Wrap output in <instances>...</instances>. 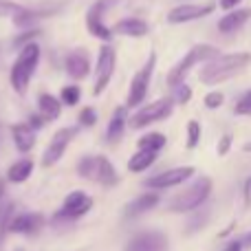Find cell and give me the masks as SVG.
<instances>
[{"mask_svg": "<svg viewBox=\"0 0 251 251\" xmlns=\"http://www.w3.org/2000/svg\"><path fill=\"white\" fill-rule=\"evenodd\" d=\"M251 62L249 53H227V55H216L207 60V64L201 69V82L203 84H221L231 79L236 73L245 69Z\"/></svg>", "mask_w": 251, "mask_h": 251, "instance_id": "1", "label": "cell"}, {"mask_svg": "<svg viewBox=\"0 0 251 251\" xmlns=\"http://www.w3.org/2000/svg\"><path fill=\"white\" fill-rule=\"evenodd\" d=\"M115 62H117L115 49L110 47V44H104V47L100 49L97 66H95V86H93L95 95H101V93L108 88L110 79H113V73H115Z\"/></svg>", "mask_w": 251, "mask_h": 251, "instance_id": "9", "label": "cell"}, {"mask_svg": "<svg viewBox=\"0 0 251 251\" xmlns=\"http://www.w3.org/2000/svg\"><path fill=\"white\" fill-rule=\"evenodd\" d=\"M18 251H22V249H18Z\"/></svg>", "mask_w": 251, "mask_h": 251, "instance_id": "43", "label": "cell"}, {"mask_svg": "<svg viewBox=\"0 0 251 251\" xmlns=\"http://www.w3.org/2000/svg\"><path fill=\"white\" fill-rule=\"evenodd\" d=\"M240 2H243V0H218L221 9H225V11H231V9H236Z\"/></svg>", "mask_w": 251, "mask_h": 251, "instance_id": "37", "label": "cell"}, {"mask_svg": "<svg viewBox=\"0 0 251 251\" xmlns=\"http://www.w3.org/2000/svg\"><path fill=\"white\" fill-rule=\"evenodd\" d=\"M156 203H159V194H152V192L150 194H143V196H139V199H134L132 203L126 207V216H130V218L141 216L143 212L156 207Z\"/></svg>", "mask_w": 251, "mask_h": 251, "instance_id": "22", "label": "cell"}, {"mask_svg": "<svg viewBox=\"0 0 251 251\" xmlns=\"http://www.w3.org/2000/svg\"><path fill=\"white\" fill-rule=\"evenodd\" d=\"M201 141V124L199 122H190L187 124V148H196Z\"/></svg>", "mask_w": 251, "mask_h": 251, "instance_id": "29", "label": "cell"}, {"mask_svg": "<svg viewBox=\"0 0 251 251\" xmlns=\"http://www.w3.org/2000/svg\"><path fill=\"white\" fill-rule=\"evenodd\" d=\"M156 156H159V152H156V150H146V148H139L137 154L130 156V161H128V170H130L132 174L143 172V170H148L152 163H154Z\"/></svg>", "mask_w": 251, "mask_h": 251, "instance_id": "20", "label": "cell"}, {"mask_svg": "<svg viewBox=\"0 0 251 251\" xmlns=\"http://www.w3.org/2000/svg\"><path fill=\"white\" fill-rule=\"evenodd\" d=\"M137 146L139 148H146V150H156V152H159L161 148L165 146V137L161 132H148V134H143V137L139 139Z\"/></svg>", "mask_w": 251, "mask_h": 251, "instance_id": "27", "label": "cell"}, {"mask_svg": "<svg viewBox=\"0 0 251 251\" xmlns=\"http://www.w3.org/2000/svg\"><path fill=\"white\" fill-rule=\"evenodd\" d=\"M75 132H77L75 128H62V130H57V132L53 134L51 143L47 146V150H44V154H42V165L44 168L55 165L57 161L64 156V150L69 148V143L73 141Z\"/></svg>", "mask_w": 251, "mask_h": 251, "instance_id": "11", "label": "cell"}, {"mask_svg": "<svg viewBox=\"0 0 251 251\" xmlns=\"http://www.w3.org/2000/svg\"><path fill=\"white\" fill-rule=\"evenodd\" d=\"M110 2L113 0H97L86 11V29L91 31V35H95L97 40H104V42L113 38V29L104 25V11L110 7Z\"/></svg>", "mask_w": 251, "mask_h": 251, "instance_id": "10", "label": "cell"}, {"mask_svg": "<svg viewBox=\"0 0 251 251\" xmlns=\"http://www.w3.org/2000/svg\"><path fill=\"white\" fill-rule=\"evenodd\" d=\"M174 108V100L172 97H163V100H156L152 104L139 108L137 113L130 117V128H146V126L161 122V119H168L172 115Z\"/></svg>", "mask_w": 251, "mask_h": 251, "instance_id": "6", "label": "cell"}, {"mask_svg": "<svg viewBox=\"0 0 251 251\" xmlns=\"http://www.w3.org/2000/svg\"><path fill=\"white\" fill-rule=\"evenodd\" d=\"M212 194V178L201 176L196 183H192L187 190H183L181 194H176L170 201L168 209L170 212H192L199 209L201 205L207 201V196Z\"/></svg>", "mask_w": 251, "mask_h": 251, "instance_id": "4", "label": "cell"}, {"mask_svg": "<svg viewBox=\"0 0 251 251\" xmlns=\"http://www.w3.org/2000/svg\"><path fill=\"white\" fill-rule=\"evenodd\" d=\"M156 64V53L152 51L148 62L141 66V69L134 73L132 84H130V93H128V106L130 108H137L148 95V86H150V79H152V71H154Z\"/></svg>", "mask_w": 251, "mask_h": 251, "instance_id": "8", "label": "cell"}, {"mask_svg": "<svg viewBox=\"0 0 251 251\" xmlns=\"http://www.w3.org/2000/svg\"><path fill=\"white\" fill-rule=\"evenodd\" d=\"M42 124H44V119H42V117H38V115H33V117L29 119V126H31V128H33V130L42 128Z\"/></svg>", "mask_w": 251, "mask_h": 251, "instance_id": "38", "label": "cell"}, {"mask_svg": "<svg viewBox=\"0 0 251 251\" xmlns=\"http://www.w3.org/2000/svg\"><path fill=\"white\" fill-rule=\"evenodd\" d=\"M38 108H40V115H42L44 119L55 122V119L60 117V113H62V101L57 100V97L42 93V95H40V100H38Z\"/></svg>", "mask_w": 251, "mask_h": 251, "instance_id": "23", "label": "cell"}, {"mask_svg": "<svg viewBox=\"0 0 251 251\" xmlns=\"http://www.w3.org/2000/svg\"><path fill=\"white\" fill-rule=\"evenodd\" d=\"M40 53H42L40 51V44H35V42L25 44L20 49V53H18L16 62L11 66V75H9L11 86L18 95H26V91H29V82L40 64Z\"/></svg>", "mask_w": 251, "mask_h": 251, "instance_id": "2", "label": "cell"}, {"mask_svg": "<svg viewBox=\"0 0 251 251\" xmlns=\"http://www.w3.org/2000/svg\"><path fill=\"white\" fill-rule=\"evenodd\" d=\"M31 172H33V161H31V159H22V161H16V163L9 168L7 178L11 183H25L26 178L31 176Z\"/></svg>", "mask_w": 251, "mask_h": 251, "instance_id": "24", "label": "cell"}, {"mask_svg": "<svg viewBox=\"0 0 251 251\" xmlns=\"http://www.w3.org/2000/svg\"><path fill=\"white\" fill-rule=\"evenodd\" d=\"M236 113L238 115H251V91L238 101V104H236Z\"/></svg>", "mask_w": 251, "mask_h": 251, "instance_id": "34", "label": "cell"}, {"mask_svg": "<svg viewBox=\"0 0 251 251\" xmlns=\"http://www.w3.org/2000/svg\"><path fill=\"white\" fill-rule=\"evenodd\" d=\"M88 71H91V60H88L86 51L77 49V51L69 53V57H66V73H69L71 77L82 79L88 75Z\"/></svg>", "mask_w": 251, "mask_h": 251, "instance_id": "16", "label": "cell"}, {"mask_svg": "<svg viewBox=\"0 0 251 251\" xmlns=\"http://www.w3.org/2000/svg\"><path fill=\"white\" fill-rule=\"evenodd\" d=\"M174 88H176V101L178 104H187L190 97H192V88L185 86V84H178V86H174Z\"/></svg>", "mask_w": 251, "mask_h": 251, "instance_id": "33", "label": "cell"}, {"mask_svg": "<svg viewBox=\"0 0 251 251\" xmlns=\"http://www.w3.org/2000/svg\"><path fill=\"white\" fill-rule=\"evenodd\" d=\"M148 31H150V26L141 18H124L113 26V33L128 35V38H143V35H148Z\"/></svg>", "mask_w": 251, "mask_h": 251, "instance_id": "18", "label": "cell"}, {"mask_svg": "<svg viewBox=\"0 0 251 251\" xmlns=\"http://www.w3.org/2000/svg\"><path fill=\"white\" fill-rule=\"evenodd\" d=\"M20 9H22V4L13 2V0H0V18H7V16L13 18Z\"/></svg>", "mask_w": 251, "mask_h": 251, "instance_id": "30", "label": "cell"}, {"mask_svg": "<svg viewBox=\"0 0 251 251\" xmlns=\"http://www.w3.org/2000/svg\"><path fill=\"white\" fill-rule=\"evenodd\" d=\"M251 18V9H231L218 20V31L221 33H234Z\"/></svg>", "mask_w": 251, "mask_h": 251, "instance_id": "17", "label": "cell"}, {"mask_svg": "<svg viewBox=\"0 0 251 251\" xmlns=\"http://www.w3.org/2000/svg\"><path fill=\"white\" fill-rule=\"evenodd\" d=\"M216 55H221V51H218L216 47H212V44H196V47L190 49V51L185 53V57H183V60L168 73V84L170 86H178V84H183V79L187 77V73H190L199 62H207Z\"/></svg>", "mask_w": 251, "mask_h": 251, "instance_id": "5", "label": "cell"}, {"mask_svg": "<svg viewBox=\"0 0 251 251\" xmlns=\"http://www.w3.org/2000/svg\"><path fill=\"white\" fill-rule=\"evenodd\" d=\"M216 9V4H178L172 11L168 13V22L170 25H183V22H192L199 20V18H205Z\"/></svg>", "mask_w": 251, "mask_h": 251, "instance_id": "13", "label": "cell"}, {"mask_svg": "<svg viewBox=\"0 0 251 251\" xmlns=\"http://www.w3.org/2000/svg\"><path fill=\"white\" fill-rule=\"evenodd\" d=\"M11 134L13 141H16V148L20 152H29L35 146V130L29 124H16L11 128Z\"/></svg>", "mask_w": 251, "mask_h": 251, "instance_id": "19", "label": "cell"}, {"mask_svg": "<svg viewBox=\"0 0 251 251\" xmlns=\"http://www.w3.org/2000/svg\"><path fill=\"white\" fill-rule=\"evenodd\" d=\"M44 225L42 214H20V216H13L9 223V231L13 234H38L40 227Z\"/></svg>", "mask_w": 251, "mask_h": 251, "instance_id": "15", "label": "cell"}, {"mask_svg": "<svg viewBox=\"0 0 251 251\" xmlns=\"http://www.w3.org/2000/svg\"><path fill=\"white\" fill-rule=\"evenodd\" d=\"M194 176V168H174V170H165V172L156 174V176L148 178L146 187H152V190H165V187H174L185 183L187 178Z\"/></svg>", "mask_w": 251, "mask_h": 251, "instance_id": "12", "label": "cell"}, {"mask_svg": "<svg viewBox=\"0 0 251 251\" xmlns=\"http://www.w3.org/2000/svg\"><path fill=\"white\" fill-rule=\"evenodd\" d=\"M91 207H93V199L86 192H71L64 199L62 209L53 216V223H75L84 214L91 212Z\"/></svg>", "mask_w": 251, "mask_h": 251, "instance_id": "7", "label": "cell"}, {"mask_svg": "<svg viewBox=\"0 0 251 251\" xmlns=\"http://www.w3.org/2000/svg\"><path fill=\"white\" fill-rule=\"evenodd\" d=\"M225 251H243V240H231L225 247Z\"/></svg>", "mask_w": 251, "mask_h": 251, "instance_id": "39", "label": "cell"}, {"mask_svg": "<svg viewBox=\"0 0 251 251\" xmlns=\"http://www.w3.org/2000/svg\"><path fill=\"white\" fill-rule=\"evenodd\" d=\"M40 18H42V13L40 11H33V9L22 7L20 11L13 16V25H16L18 29H33L35 22H38Z\"/></svg>", "mask_w": 251, "mask_h": 251, "instance_id": "25", "label": "cell"}, {"mask_svg": "<svg viewBox=\"0 0 251 251\" xmlns=\"http://www.w3.org/2000/svg\"><path fill=\"white\" fill-rule=\"evenodd\" d=\"M126 251H168V238L161 231H141L130 240Z\"/></svg>", "mask_w": 251, "mask_h": 251, "instance_id": "14", "label": "cell"}, {"mask_svg": "<svg viewBox=\"0 0 251 251\" xmlns=\"http://www.w3.org/2000/svg\"><path fill=\"white\" fill-rule=\"evenodd\" d=\"M126 119H128V110H126V106L115 108L113 117H110V124H108V130H106V139H108V141H117V139H122V134L126 130Z\"/></svg>", "mask_w": 251, "mask_h": 251, "instance_id": "21", "label": "cell"}, {"mask_svg": "<svg viewBox=\"0 0 251 251\" xmlns=\"http://www.w3.org/2000/svg\"><path fill=\"white\" fill-rule=\"evenodd\" d=\"M79 88L77 86H64L62 88V93H60V97H62V104H66V106H75L79 101Z\"/></svg>", "mask_w": 251, "mask_h": 251, "instance_id": "28", "label": "cell"}, {"mask_svg": "<svg viewBox=\"0 0 251 251\" xmlns=\"http://www.w3.org/2000/svg\"><path fill=\"white\" fill-rule=\"evenodd\" d=\"M13 218V203L9 201H0V249L4 243V234L9 231V223Z\"/></svg>", "mask_w": 251, "mask_h": 251, "instance_id": "26", "label": "cell"}, {"mask_svg": "<svg viewBox=\"0 0 251 251\" xmlns=\"http://www.w3.org/2000/svg\"><path fill=\"white\" fill-rule=\"evenodd\" d=\"M95 122H97V110L95 108H84L82 113H79V124L82 126H86V128H91V126H95Z\"/></svg>", "mask_w": 251, "mask_h": 251, "instance_id": "31", "label": "cell"}, {"mask_svg": "<svg viewBox=\"0 0 251 251\" xmlns=\"http://www.w3.org/2000/svg\"><path fill=\"white\" fill-rule=\"evenodd\" d=\"M77 174L82 178H91V181H97L104 187H115L119 183L117 170L110 163L108 156H82L77 163Z\"/></svg>", "mask_w": 251, "mask_h": 251, "instance_id": "3", "label": "cell"}, {"mask_svg": "<svg viewBox=\"0 0 251 251\" xmlns=\"http://www.w3.org/2000/svg\"><path fill=\"white\" fill-rule=\"evenodd\" d=\"M243 245H251V231H249V234L243 238Z\"/></svg>", "mask_w": 251, "mask_h": 251, "instance_id": "40", "label": "cell"}, {"mask_svg": "<svg viewBox=\"0 0 251 251\" xmlns=\"http://www.w3.org/2000/svg\"><path fill=\"white\" fill-rule=\"evenodd\" d=\"M2 194H4V183L0 181V201H2Z\"/></svg>", "mask_w": 251, "mask_h": 251, "instance_id": "41", "label": "cell"}, {"mask_svg": "<svg viewBox=\"0 0 251 251\" xmlns=\"http://www.w3.org/2000/svg\"><path fill=\"white\" fill-rule=\"evenodd\" d=\"M229 148H231V134H225V137L218 141V154L225 156L227 152H229Z\"/></svg>", "mask_w": 251, "mask_h": 251, "instance_id": "36", "label": "cell"}, {"mask_svg": "<svg viewBox=\"0 0 251 251\" xmlns=\"http://www.w3.org/2000/svg\"><path fill=\"white\" fill-rule=\"evenodd\" d=\"M35 35H40V31H38V29H25V33L18 35V38L13 40V44H16V47H25V44L33 42Z\"/></svg>", "mask_w": 251, "mask_h": 251, "instance_id": "32", "label": "cell"}, {"mask_svg": "<svg viewBox=\"0 0 251 251\" xmlns=\"http://www.w3.org/2000/svg\"><path fill=\"white\" fill-rule=\"evenodd\" d=\"M245 150H247V152H251V143H247V146H245Z\"/></svg>", "mask_w": 251, "mask_h": 251, "instance_id": "42", "label": "cell"}, {"mask_svg": "<svg viewBox=\"0 0 251 251\" xmlns=\"http://www.w3.org/2000/svg\"><path fill=\"white\" fill-rule=\"evenodd\" d=\"M223 101H225V97H223L221 93H209V95L205 97V106H207V108H218V106H223Z\"/></svg>", "mask_w": 251, "mask_h": 251, "instance_id": "35", "label": "cell"}]
</instances>
